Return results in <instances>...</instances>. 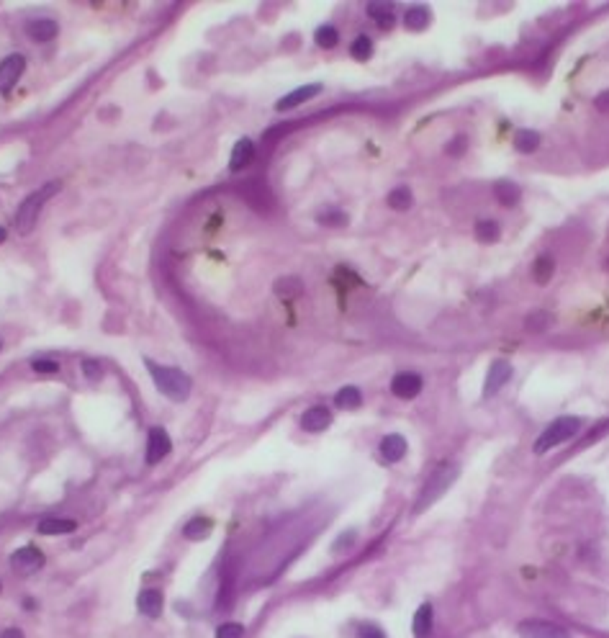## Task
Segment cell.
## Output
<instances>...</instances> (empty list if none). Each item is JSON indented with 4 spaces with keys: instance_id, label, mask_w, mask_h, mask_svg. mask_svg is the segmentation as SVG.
<instances>
[{
    "instance_id": "obj_8",
    "label": "cell",
    "mask_w": 609,
    "mask_h": 638,
    "mask_svg": "<svg viewBox=\"0 0 609 638\" xmlns=\"http://www.w3.org/2000/svg\"><path fill=\"white\" fill-rule=\"evenodd\" d=\"M391 392L399 396V399H414L417 394L422 392V376L412 371L396 373L391 381Z\"/></svg>"
},
{
    "instance_id": "obj_9",
    "label": "cell",
    "mask_w": 609,
    "mask_h": 638,
    "mask_svg": "<svg viewBox=\"0 0 609 638\" xmlns=\"http://www.w3.org/2000/svg\"><path fill=\"white\" fill-rule=\"evenodd\" d=\"M173 451V443L162 427H152L147 435V463H159Z\"/></svg>"
},
{
    "instance_id": "obj_13",
    "label": "cell",
    "mask_w": 609,
    "mask_h": 638,
    "mask_svg": "<svg viewBox=\"0 0 609 638\" xmlns=\"http://www.w3.org/2000/svg\"><path fill=\"white\" fill-rule=\"evenodd\" d=\"M322 93V85H301V88L291 90L288 96H283V98L278 100V111H288V108H296L301 106V103H306V100H311L314 96H319Z\"/></svg>"
},
{
    "instance_id": "obj_11",
    "label": "cell",
    "mask_w": 609,
    "mask_h": 638,
    "mask_svg": "<svg viewBox=\"0 0 609 638\" xmlns=\"http://www.w3.org/2000/svg\"><path fill=\"white\" fill-rule=\"evenodd\" d=\"M252 160H255V145L250 139H239L234 147H232V155H229V170L239 173V170L250 167Z\"/></svg>"
},
{
    "instance_id": "obj_6",
    "label": "cell",
    "mask_w": 609,
    "mask_h": 638,
    "mask_svg": "<svg viewBox=\"0 0 609 638\" xmlns=\"http://www.w3.org/2000/svg\"><path fill=\"white\" fill-rule=\"evenodd\" d=\"M10 566L19 574H34V571H39L44 566V553L39 549H34V546H26V549L16 551L10 556Z\"/></svg>"
},
{
    "instance_id": "obj_7",
    "label": "cell",
    "mask_w": 609,
    "mask_h": 638,
    "mask_svg": "<svg viewBox=\"0 0 609 638\" xmlns=\"http://www.w3.org/2000/svg\"><path fill=\"white\" fill-rule=\"evenodd\" d=\"M23 67H26L23 54H8V57L0 62V93H8L19 83Z\"/></svg>"
},
{
    "instance_id": "obj_35",
    "label": "cell",
    "mask_w": 609,
    "mask_h": 638,
    "mask_svg": "<svg viewBox=\"0 0 609 638\" xmlns=\"http://www.w3.org/2000/svg\"><path fill=\"white\" fill-rule=\"evenodd\" d=\"M594 106L599 108L601 114H609V90H601L599 96L594 98Z\"/></svg>"
},
{
    "instance_id": "obj_17",
    "label": "cell",
    "mask_w": 609,
    "mask_h": 638,
    "mask_svg": "<svg viewBox=\"0 0 609 638\" xmlns=\"http://www.w3.org/2000/svg\"><path fill=\"white\" fill-rule=\"evenodd\" d=\"M137 605L147 618H159V615H162V595H159L157 589H147V592H142Z\"/></svg>"
},
{
    "instance_id": "obj_14",
    "label": "cell",
    "mask_w": 609,
    "mask_h": 638,
    "mask_svg": "<svg viewBox=\"0 0 609 638\" xmlns=\"http://www.w3.org/2000/svg\"><path fill=\"white\" fill-rule=\"evenodd\" d=\"M406 440H403V435H386L384 440H381V456H384V461L388 463H396L401 461L403 456H406Z\"/></svg>"
},
{
    "instance_id": "obj_22",
    "label": "cell",
    "mask_w": 609,
    "mask_h": 638,
    "mask_svg": "<svg viewBox=\"0 0 609 638\" xmlns=\"http://www.w3.org/2000/svg\"><path fill=\"white\" fill-rule=\"evenodd\" d=\"M334 404H337L340 410H357V407L363 404V394H360V389H355V386H344V389L337 392Z\"/></svg>"
},
{
    "instance_id": "obj_4",
    "label": "cell",
    "mask_w": 609,
    "mask_h": 638,
    "mask_svg": "<svg viewBox=\"0 0 609 638\" xmlns=\"http://www.w3.org/2000/svg\"><path fill=\"white\" fill-rule=\"evenodd\" d=\"M455 476H458V466H455V463H440V466L430 474L427 484L422 487V494H419V502H417L414 512L427 510L432 502L440 500L445 491L450 489V484L455 481Z\"/></svg>"
},
{
    "instance_id": "obj_40",
    "label": "cell",
    "mask_w": 609,
    "mask_h": 638,
    "mask_svg": "<svg viewBox=\"0 0 609 638\" xmlns=\"http://www.w3.org/2000/svg\"><path fill=\"white\" fill-rule=\"evenodd\" d=\"M604 268H607V270H609V257H607V263H604Z\"/></svg>"
},
{
    "instance_id": "obj_28",
    "label": "cell",
    "mask_w": 609,
    "mask_h": 638,
    "mask_svg": "<svg viewBox=\"0 0 609 638\" xmlns=\"http://www.w3.org/2000/svg\"><path fill=\"white\" fill-rule=\"evenodd\" d=\"M316 44L322 47V50H332L334 44H337V39H340V34H337V29L334 26H329V23H324V26H319L314 34Z\"/></svg>"
},
{
    "instance_id": "obj_15",
    "label": "cell",
    "mask_w": 609,
    "mask_h": 638,
    "mask_svg": "<svg viewBox=\"0 0 609 638\" xmlns=\"http://www.w3.org/2000/svg\"><path fill=\"white\" fill-rule=\"evenodd\" d=\"M26 34H29L34 41H39V44H44V41H52L54 36H57V21H52V19L31 21L29 26H26Z\"/></svg>"
},
{
    "instance_id": "obj_18",
    "label": "cell",
    "mask_w": 609,
    "mask_h": 638,
    "mask_svg": "<svg viewBox=\"0 0 609 638\" xmlns=\"http://www.w3.org/2000/svg\"><path fill=\"white\" fill-rule=\"evenodd\" d=\"M78 528L75 520H65V518H44V520L36 525V531L41 535H59V533H72Z\"/></svg>"
},
{
    "instance_id": "obj_39",
    "label": "cell",
    "mask_w": 609,
    "mask_h": 638,
    "mask_svg": "<svg viewBox=\"0 0 609 638\" xmlns=\"http://www.w3.org/2000/svg\"><path fill=\"white\" fill-rule=\"evenodd\" d=\"M5 237H8V229H5V226H0V242H5Z\"/></svg>"
},
{
    "instance_id": "obj_12",
    "label": "cell",
    "mask_w": 609,
    "mask_h": 638,
    "mask_svg": "<svg viewBox=\"0 0 609 638\" xmlns=\"http://www.w3.org/2000/svg\"><path fill=\"white\" fill-rule=\"evenodd\" d=\"M329 423H332V412L326 407H311L301 414V427L306 432H322L329 427Z\"/></svg>"
},
{
    "instance_id": "obj_34",
    "label": "cell",
    "mask_w": 609,
    "mask_h": 638,
    "mask_svg": "<svg viewBox=\"0 0 609 638\" xmlns=\"http://www.w3.org/2000/svg\"><path fill=\"white\" fill-rule=\"evenodd\" d=\"M82 373L88 376L90 381H98L100 373H103V371H100V363H98V361H82Z\"/></svg>"
},
{
    "instance_id": "obj_36",
    "label": "cell",
    "mask_w": 609,
    "mask_h": 638,
    "mask_svg": "<svg viewBox=\"0 0 609 638\" xmlns=\"http://www.w3.org/2000/svg\"><path fill=\"white\" fill-rule=\"evenodd\" d=\"M463 145H465V139H463V137H458L455 142H450V147H447V155H461L463 149H465Z\"/></svg>"
},
{
    "instance_id": "obj_1",
    "label": "cell",
    "mask_w": 609,
    "mask_h": 638,
    "mask_svg": "<svg viewBox=\"0 0 609 638\" xmlns=\"http://www.w3.org/2000/svg\"><path fill=\"white\" fill-rule=\"evenodd\" d=\"M147 368L152 373V381L159 389V394H165L167 399L173 402H186L190 394V376L183 373L180 368H167V365H157L155 361H147Z\"/></svg>"
},
{
    "instance_id": "obj_32",
    "label": "cell",
    "mask_w": 609,
    "mask_h": 638,
    "mask_svg": "<svg viewBox=\"0 0 609 638\" xmlns=\"http://www.w3.org/2000/svg\"><path fill=\"white\" fill-rule=\"evenodd\" d=\"M357 638H386V633L375 623H363L360 628H357Z\"/></svg>"
},
{
    "instance_id": "obj_19",
    "label": "cell",
    "mask_w": 609,
    "mask_h": 638,
    "mask_svg": "<svg viewBox=\"0 0 609 638\" xmlns=\"http://www.w3.org/2000/svg\"><path fill=\"white\" fill-rule=\"evenodd\" d=\"M494 193H496L501 206H517V204H520V196H522L520 186H517V183H511V180H501V183H496Z\"/></svg>"
},
{
    "instance_id": "obj_2",
    "label": "cell",
    "mask_w": 609,
    "mask_h": 638,
    "mask_svg": "<svg viewBox=\"0 0 609 638\" xmlns=\"http://www.w3.org/2000/svg\"><path fill=\"white\" fill-rule=\"evenodd\" d=\"M59 186H62L59 180H52V183L36 188L34 193H29V196L23 198V204L19 206V214H16V229H19L21 235H26V232L34 229V224H36V219H39L44 204H47L52 196H57Z\"/></svg>"
},
{
    "instance_id": "obj_20",
    "label": "cell",
    "mask_w": 609,
    "mask_h": 638,
    "mask_svg": "<svg viewBox=\"0 0 609 638\" xmlns=\"http://www.w3.org/2000/svg\"><path fill=\"white\" fill-rule=\"evenodd\" d=\"M368 16L378 21L381 29H391L393 21H396L391 3H370V6H368Z\"/></svg>"
},
{
    "instance_id": "obj_3",
    "label": "cell",
    "mask_w": 609,
    "mask_h": 638,
    "mask_svg": "<svg viewBox=\"0 0 609 638\" xmlns=\"http://www.w3.org/2000/svg\"><path fill=\"white\" fill-rule=\"evenodd\" d=\"M581 425L584 423H581L579 417H571V414L553 420V423L540 432V438L535 440V453L542 456V453H548V451H553V448L563 445L568 438H573V435L581 430Z\"/></svg>"
},
{
    "instance_id": "obj_25",
    "label": "cell",
    "mask_w": 609,
    "mask_h": 638,
    "mask_svg": "<svg viewBox=\"0 0 609 638\" xmlns=\"http://www.w3.org/2000/svg\"><path fill=\"white\" fill-rule=\"evenodd\" d=\"M514 147L520 149V152H535V149L540 147V134L532 131V129H522V131H517V137H514Z\"/></svg>"
},
{
    "instance_id": "obj_29",
    "label": "cell",
    "mask_w": 609,
    "mask_h": 638,
    "mask_svg": "<svg viewBox=\"0 0 609 638\" xmlns=\"http://www.w3.org/2000/svg\"><path fill=\"white\" fill-rule=\"evenodd\" d=\"M350 54H353L355 59H368L373 54V41L368 39V36H357V39L350 44Z\"/></svg>"
},
{
    "instance_id": "obj_37",
    "label": "cell",
    "mask_w": 609,
    "mask_h": 638,
    "mask_svg": "<svg viewBox=\"0 0 609 638\" xmlns=\"http://www.w3.org/2000/svg\"><path fill=\"white\" fill-rule=\"evenodd\" d=\"M353 535H355V533H344V535H340V538H342V540H337V543H334V546H332V551H342L344 546H347V543L353 540Z\"/></svg>"
},
{
    "instance_id": "obj_10",
    "label": "cell",
    "mask_w": 609,
    "mask_h": 638,
    "mask_svg": "<svg viewBox=\"0 0 609 638\" xmlns=\"http://www.w3.org/2000/svg\"><path fill=\"white\" fill-rule=\"evenodd\" d=\"M509 379H511V365L507 361H494L489 365L486 381H483V396H494Z\"/></svg>"
},
{
    "instance_id": "obj_31",
    "label": "cell",
    "mask_w": 609,
    "mask_h": 638,
    "mask_svg": "<svg viewBox=\"0 0 609 638\" xmlns=\"http://www.w3.org/2000/svg\"><path fill=\"white\" fill-rule=\"evenodd\" d=\"M245 636V628L239 623H224L217 628V638H242Z\"/></svg>"
},
{
    "instance_id": "obj_24",
    "label": "cell",
    "mask_w": 609,
    "mask_h": 638,
    "mask_svg": "<svg viewBox=\"0 0 609 638\" xmlns=\"http://www.w3.org/2000/svg\"><path fill=\"white\" fill-rule=\"evenodd\" d=\"M388 206L391 209H396V211H406V209L412 206L414 204V196H412V191L406 186H399V188H393L391 193H388Z\"/></svg>"
},
{
    "instance_id": "obj_21",
    "label": "cell",
    "mask_w": 609,
    "mask_h": 638,
    "mask_svg": "<svg viewBox=\"0 0 609 638\" xmlns=\"http://www.w3.org/2000/svg\"><path fill=\"white\" fill-rule=\"evenodd\" d=\"M403 23H406V29H412V31L427 29V23H430V8H424V6L409 8L403 13Z\"/></svg>"
},
{
    "instance_id": "obj_5",
    "label": "cell",
    "mask_w": 609,
    "mask_h": 638,
    "mask_svg": "<svg viewBox=\"0 0 609 638\" xmlns=\"http://www.w3.org/2000/svg\"><path fill=\"white\" fill-rule=\"evenodd\" d=\"M517 636L520 638H571L568 630H563L555 623L548 620H524L517 626Z\"/></svg>"
},
{
    "instance_id": "obj_38",
    "label": "cell",
    "mask_w": 609,
    "mask_h": 638,
    "mask_svg": "<svg viewBox=\"0 0 609 638\" xmlns=\"http://www.w3.org/2000/svg\"><path fill=\"white\" fill-rule=\"evenodd\" d=\"M0 638H23V633L19 628H5L0 633Z\"/></svg>"
},
{
    "instance_id": "obj_16",
    "label": "cell",
    "mask_w": 609,
    "mask_h": 638,
    "mask_svg": "<svg viewBox=\"0 0 609 638\" xmlns=\"http://www.w3.org/2000/svg\"><path fill=\"white\" fill-rule=\"evenodd\" d=\"M432 605L430 602H424V605H419V610L414 613V620H412V630L417 638H427L430 633H432Z\"/></svg>"
},
{
    "instance_id": "obj_23",
    "label": "cell",
    "mask_w": 609,
    "mask_h": 638,
    "mask_svg": "<svg viewBox=\"0 0 609 638\" xmlns=\"http://www.w3.org/2000/svg\"><path fill=\"white\" fill-rule=\"evenodd\" d=\"M208 533H211V520H208V518H193V520L183 528V535L190 540H203V538H208Z\"/></svg>"
},
{
    "instance_id": "obj_27",
    "label": "cell",
    "mask_w": 609,
    "mask_h": 638,
    "mask_svg": "<svg viewBox=\"0 0 609 638\" xmlns=\"http://www.w3.org/2000/svg\"><path fill=\"white\" fill-rule=\"evenodd\" d=\"M499 235H501V229H499V224L496 222H491V219H483V222H478L476 224V237L481 240V242H496L499 240Z\"/></svg>"
},
{
    "instance_id": "obj_26",
    "label": "cell",
    "mask_w": 609,
    "mask_h": 638,
    "mask_svg": "<svg viewBox=\"0 0 609 638\" xmlns=\"http://www.w3.org/2000/svg\"><path fill=\"white\" fill-rule=\"evenodd\" d=\"M553 257L551 255H540L538 260H535V266H532V278L538 281V284H548L553 278Z\"/></svg>"
},
{
    "instance_id": "obj_30",
    "label": "cell",
    "mask_w": 609,
    "mask_h": 638,
    "mask_svg": "<svg viewBox=\"0 0 609 638\" xmlns=\"http://www.w3.org/2000/svg\"><path fill=\"white\" fill-rule=\"evenodd\" d=\"M316 219H319V224H326V226H337V224H344V222H347V216H344L342 211H337V209H332V211H322Z\"/></svg>"
},
{
    "instance_id": "obj_33",
    "label": "cell",
    "mask_w": 609,
    "mask_h": 638,
    "mask_svg": "<svg viewBox=\"0 0 609 638\" xmlns=\"http://www.w3.org/2000/svg\"><path fill=\"white\" fill-rule=\"evenodd\" d=\"M31 368L36 373H57L59 365L54 363V361H47V358H36V361H31Z\"/></svg>"
}]
</instances>
